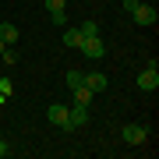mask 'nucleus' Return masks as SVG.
Masks as SVG:
<instances>
[{"instance_id": "9", "label": "nucleus", "mask_w": 159, "mask_h": 159, "mask_svg": "<svg viewBox=\"0 0 159 159\" xmlns=\"http://www.w3.org/2000/svg\"><path fill=\"white\" fill-rule=\"evenodd\" d=\"M74 92V102H78V106H89L92 102V89L89 85H78V89H71Z\"/></svg>"}, {"instance_id": "2", "label": "nucleus", "mask_w": 159, "mask_h": 159, "mask_svg": "<svg viewBox=\"0 0 159 159\" xmlns=\"http://www.w3.org/2000/svg\"><path fill=\"white\" fill-rule=\"evenodd\" d=\"M131 18H134V25H156V18H159V11L152 4H138L134 11H131Z\"/></svg>"}, {"instance_id": "16", "label": "nucleus", "mask_w": 159, "mask_h": 159, "mask_svg": "<svg viewBox=\"0 0 159 159\" xmlns=\"http://www.w3.org/2000/svg\"><path fill=\"white\" fill-rule=\"evenodd\" d=\"M7 152H11V148H7V145H4V142H0V156H7Z\"/></svg>"}, {"instance_id": "5", "label": "nucleus", "mask_w": 159, "mask_h": 159, "mask_svg": "<svg viewBox=\"0 0 159 159\" xmlns=\"http://www.w3.org/2000/svg\"><path fill=\"white\" fill-rule=\"evenodd\" d=\"M145 134H148V131H145L142 124H124V142H127V145H142Z\"/></svg>"}, {"instance_id": "10", "label": "nucleus", "mask_w": 159, "mask_h": 159, "mask_svg": "<svg viewBox=\"0 0 159 159\" xmlns=\"http://www.w3.org/2000/svg\"><path fill=\"white\" fill-rule=\"evenodd\" d=\"M81 39H85V35H81V29H67V32H64V46H71V50H78Z\"/></svg>"}, {"instance_id": "4", "label": "nucleus", "mask_w": 159, "mask_h": 159, "mask_svg": "<svg viewBox=\"0 0 159 159\" xmlns=\"http://www.w3.org/2000/svg\"><path fill=\"white\" fill-rule=\"evenodd\" d=\"M89 124V106H78L74 102V110H67V131L71 127H85Z\"/></svg>"}, {"instance_id": "14", "label": "nucleus", "mask_w": 159, "mask_h": 159, "mask_svg": "<svg viewBox=\"0 0 159 159\" xmlns=\"http://www.w3.org/2000/svg\"><path fill=\"white\" fill-rule=\"evenodd\" d=\"M64 4H67V0H46V7H50V11H64Z\"/></svg>"}, {"instance_id": "1", "label": "nucleus", "mask_w": 159, "mask_h": 159, "mask_svg": "<svg viewBox=\"0 0 159 159\" xmlns=\"http://www.w3.org/2000/svg\"><path fill=\"white\" fill-rule=\"evenodd\" d=\"M78 50H81V57H85V60H99L102 53H106V46H102L99 35H85V39L78 43Z\"/></svg>"}, {"instance_id": "11", "label": "nucleus", "mask_w": 159, "mask_h": 159, "mask_svg": "<svg viewBox=\"0 0 159 159\" xmlns=\"http://www.w3.org/2000/svg\"><path fill=\"white\" fill-rule=\"evenodd\" d=\"M67 85H71V89L85 85V74H81V71H67Z\"/></svg>"}, {"instance_id": "13", "label": "nucleus", "mask_w": 159, "mask_h": 159, "mask_svg": "<svg viewBox=\"0 0 159 159\" xmlns=\"http://www.w3.org/2000/svg\"><path fill=\"white\" fill-rule=\"evenodd\" d=\"M81 29V35H99V29H96V21H85V25H78Z\"/></svg>"}, {"instance_id": "12", "label": "nucleus", "mask_w": 159, "mask_h": 159, "mask_svg": "<svg viewBox=\"0 0 159 159\" xmlns=\"http://www.w3.org/2000/svg\"><path fill=\"white\" fill-rule=\"evenodd\" d=\"M50 21L53 25H67V14H64V11H50Z\"/></svg>"}, {"instance_id": "6", "label": "nucleus", "mask_w": 159, "mask_h": 159, "mask_svg": "<svg viewBox=\"0 0 159 159\" xmlns=\"http://www.w3.org/2000/svg\"><path fill=\"white\" fill-rule=\"evenodd\" d=\"M46 117H50V120H53L57 127H67V106H60V102H53Z\"/></svg>"}, {"instance_id": "8", "label": "nucleus", "mask_w": 159, "mask_h": 159, "mask_svg": "<svg viewBox=\"0 0 159 159\" xmlns=\"http://www.w3.org/2000/svg\"><path fill=\"white\" fill-rule=\"evenodd\" d=\"M0 39H4L7 46H14V43H18V29H14L11 21H4V25H0Z\"/></svg>"}, {"instance_id": "17", "label": "nucleus", "mask_w": 159, "mask_h": 159, "mask_svg": "<svg viewBox=\"0 0 159 159\" xmlns=\"http://www.w3.org/2000/svg\"><path fill=\"white\" fill-rule=\"evenodd\" d=\"M4 50H7V43H4V39H0V53H4Z\"/></svg>"}, {"instance_id": "15", "label": "nucleus", "mask_w": 159, "mask_h": 159, "mask_svg": "<svg viewBox=\"0 0 159 159\" xmlns=\"http://www.w3.org/2000/svg\"><path fill=\"white\" fill-rule=\"evenodd\" d=\"M138 4H142V0H124V11L131 14V11H134V7H138Z\"/></svg>"}, {"instance_id": "3", "label": "nucleus", "mask_w": 159, "mask_h": 159, "mask_svg": "<svg viewBox=\"0 0 159 159\" xmlns=\"http://www.w3.org/2000/svg\"><path fill=\"white\" fill-rule=\"evenodd\" d=\"M138 89H142V92H156V89H159V71H156V64L138 74Z\"/></svg>"}, {"instance_id": "7", "label": "nucleus", "mask_w": 159, "mask_h": 159, "mask_svg": "<svg viewBox=\"0 0 159 159\" xmlns=\"http://www.w3.org/2000/svg\"><path fill=\"white\" fill-rule=\"evenodd\" d=\"M85 85H89L92 92H102V89L110 85V81H106V74H99V71H92V74H85Z\"/></svg>"}]
</instances>
